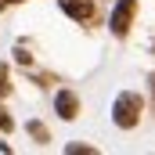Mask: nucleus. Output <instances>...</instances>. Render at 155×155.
Segmentation results:
<instances>
[{
  "label": "nucleus",
  "instance_id": "f257e3e1",
  "mask_svg": "<svg viewBox=\"0 0 155 155\" xmlns=\"http://www.w3.org/2000/svg\"><path fill=\"white\" fill-rule=\"evenodd\" d=\"M141 112H144V97L137 90H123L112 101V123H116L119 130H134L141 123Z\"/></svg>",
  "mask_w": 155,
  "mask_h": 155
},
{
  "label": "nucleus",
  "instance_id": "f03ea898",
  "mask_svg": "<svg viewBox=\"0 0 155 155\" xmlns=\"http://www.w3.org/2000/svg\"><path fill=\"white\" fill-rule=\"evenodd\" d=\"M134 18H137V0H116V7H112V18H108V29H112V36H116V40H126V36H130V25H134Z\"/></svg>",
  "mask_w": 155,
  "mask_h": 155
},
{
  "label": "nucleus",
  "instance_id": "7ed1b4c3",
  "mask_svg": "<svg viewBox=\"0 0 155 155\" xmlns=\"http://www.w3.org/2000/svg\"><path fill=\"white\" fill-rule=\"evenodd\" d=\"M58 7H61L72 22H94V18H97V4H94V0H58Z\"/></svg>",
  "mask_w": 155,
  "mask_h": 155
},
{
  "label": "nucleus",
  "instance_id": "20e7f679",
  "mask_svg": "<svg viewBox=\"0 0 155 155\" xmlns=\"http://www.w3.org/2000/svg\"><path fill=\"white\" fill-rule=\"evenodd\" d=\"M54 116L65 119V123H72L79 116V94L76 90H58L54 94Z\"/></svg>",
  "mask_w": 155,
  "mask_h": 155
},
{
  "label": "nucleus",
  "instance_id": "39448f33",
  "mask_svg": "<svg viewBox=\"0 0 155 155\" xmlns=\"http://www.w3.org/2000/svg\"><path fill=\"white\" fill-rule=\"evenodd\" d=\"M25 134H29L36 144H47V141H51V130H47L40 119H29V123H25Z\"/></svg>",
  "mask_w": 155,
  "mask_h": 155
},
{
  "label": "nucleus",
  "instance_id": "423d86ee",
  "mask_svg": "<svg viewBox=\"0 0 155 155\" xmlns=\"http://www.w3.org/2000/svg\"><path fill=\"white\" fill-rule=\"evenodd\" d=\"M11 94V69H7V61H0V101Z\"/></svg>",
  "mask_w": 155,
  "mask_h": 155
},
{
  "label": "nucleus",
  "instance_id": "0eeeda50",
  "mask_svg": "<svg viewBox=\"0 0 155 155\" xmlns=\"http://www.w3.org/2000/svg\"><path fill=\"white\" fill-rule=\"evenodd\" d=\"M97 148H90V144H65V155H94Z\"/></svg>",
  "mask_w": 155,
  "mask_h": 155
},
{
  "label": "nucleus",
  "instance_id": "6e6552de",
  "mask_svg": "<svg viewBox=\"0 0 155 155\" xmlns=\"http://www.w3.org/2000/svg\"><path fill=\"white\" fill-rule=\"evenodd\" d=\"M11 130H15V119L7 116V108L0 105V134H11Z\"/></svg>",
  "mask_w": 155,
  "mask_h": 155
},
{
  "label": "nucleus",
  "instance_id": "1a4fd4ad",
  "mask_svg": "<svg viewBox=\"0 0 155 155\" xmlns=\"http://www.w3.org/2000/svg\"><path fill=\"white\" fill-rule=\"evenodd\" d=\"M15 61H18V65H29V61H33V54H29L25 47H18V51H15Z\"/></svg>",
  "mask_w": 155,
  "mask_h": 155
},
{
  "label": "nucleus",
  "instance_id": "9d476101",
  "mask_svg": "<svg viewBox=\"0 0 155 155\" xmlns=\"http://www.w3.org/2000/svg\"><path fill=\"white\" fill-rule=\"evenodd\" d=\"M152 105H155V79H152Z\"/></svg>",
  "mask_w": 155,
  "mask_h": 155
},
{
  "label": "nucleus",
  "instance_id": "9b49d317",
  "mask_svg": "<svg viewBox=\"0 0 155 155\" xmlns=\"http://www.w3.org/2000/svg\"><path fill=\"white\" fill-rule=\"evenodd\" d=\"M7 4H11V0H0V11H4V7H7Z\"/></svg>",
  "mask_w": 155,
  "mask_h": 155
},
{
  "label": "nucleus",
  "instance_id": "f8f14e48",
  "mask_svg": "<svg viewBox=\"0 0 155 155\" xmlns=\"http://www.w3.org/2000/svg\"><path fill=\"white\" fill-rule=\"evenodd\" d=\"M11 4H22V0H11Z\"/></svg>",
  "mask_w": 155,
  "mask_h": 155
}]
</instances>
